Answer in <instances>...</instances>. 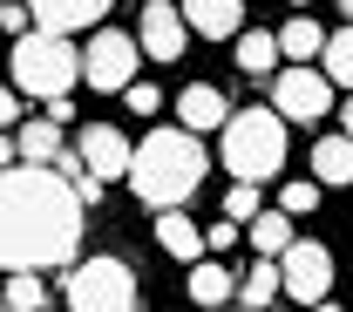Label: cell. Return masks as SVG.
<instances>
[{
	"label": "cell",
	"mask_w": 353,
	"mask_h": 312,
	"mask_svg": "<svg viewBox=\"0 0 353 312\" xmlns=\"http://www.w3.org/2000/svg\"><path fill=\"white\" fill-rule=\"evenodd\" d=\"M136 61H143V41L123 34V28H88L82 41V82L102 95H123L136 82Z\"/></svg>",
	"instance_id": "6"
},
{
	"label": "cell",
	"mask_w": 353,
	"mask_h": 312,
	"mask_svg": "<svg viewBox=\"0 0 353 312\" xmlns=\"http://www.w3.org/2000/svg\"><path fill=\"white\" fill-rule=\"evenodd\" d=\"M7 123H21V89H14V82H0V129H7Z\"/></svg>",
	"instance_id": "29"
},
{
	"label": "cell",
	"mask_w": 353,
	"mask_h": 312,
	"mask_svg": "<svg viewBox=\"0 0 353 312\" xmlns=\"http://www.w3.org/2000/svg\"><path fill=\"white\" fill-rule=\"evenodd\" d=\"M0 306H7V312H41V306H48L41 271H7V285H0Z\"/></svg>",
	"instance_id": "22"
},
{
	"label": "cell",
	"mask_w": 353,
	"mask_h": 312,
	"mask_svg": "<svg viewBox=\"0 0 353 312\" xmlns=\"http://www.w3.org/2000/svg\"><path fill=\"white\" fill-rule=\"evenodd\" d=\"M279 271H285V299H299V306H319L333 292V251L319 238H292L279 251Z\"/></svg>",
	"instance_id": "8"
},
{
	"label": "cell",
	"mask_w": 353,
	"mask_h": 312,
	"mask_svg": "<svg viewBox=\"0 0 353 312\" xmlns=\"http://www.w3.org/2000/svg\"><path fill=\"white\" fill-rule=\"evenodd\" d=\"M272 109H279L285 123H326V109H333V75L312 68V61L279 68V75H272Z\"/></svg>",
	"instance_id": "7"
},
{
	"label": "cell",
	"mask_w": 353,
	"mask_h": 312,
	"mask_svg": "<svg viewBox=\"0 0 353 312\" xmlns=\"http://www.w3.org/2000/svg\"><path fill=\"white\" fill-rule=\"evenodd\" d=\"M333 7H340V14H347V21H353V0H333Z\"/></svg>",
	"instance_id": "33"
},
{
	"label": "cell",
	"mask_w": 353,
	"mask_h": 312,
	"mask_svg": "<svg viewBox=\"0 0 353 312\" xmlns=\"http://www.w3.org/2000/svg\"><path fill=\"white\" fill-rule=\"evenodd\" d=\"M7 163H21V136H7V129H0V170H7Z\"/></svg>",
	"instance_id": "30"
},
{
	"label": "cell",
	"mask_w": 353,
	"mask_h": 312,
	"mask_svg": "<svg viewBox=\"0 0 353 312\" xmlns=\"http://www.w3.org/2000/svg\"><path fill=\"white\" fill-rule=\"evenodd\" d=\"M28 28H34V7H28V0H0V34L14 41V34H28Z\"/></svg>",
	"instance_id": "26"
},
{
	"label": "cell",
	"mask_w": 353,
	"mask_h": 312,
	"mask_svg": "<svg viewBox=\"0 0 353 312\" xmlns=\"http://www.w3.org/2000/svg\"><path fill=\"white\" fill-rule=\"evenodd\" d=\"M245 238H252V251H259V258H279L299 231H292V211H259V218L245 224Z\"/></svg>",
	"instance_id": "18"
},
{
	"label": "cell",
	"mask_w": 353,
	"mask_h": 312,
	"mask_svg": "<svg viewBox=\"0 0 353 312\" xmlns=\"http://www.w3.org/2000/svg\"><path fill=\"white\" fill-rule=\"evenodd\" d=\"M312 177L333 183V190H347V183H353V136H347V129L312 143Z\"/></svg>",
	"instance_id": "16"
},
{
	"label": "cell",
	"mask_w": 353,
	"mask_h": 312,
	"mask_svg": "<svg viewBox=\"0 0 353 312\" xmlns=\"http://www.w3.org/2000/svg\"><path fill=\"white\" fill-rule=\"evenodd\" d=\"M136 41L150 61H176L183 48H190V21H183V7L176 0H143V14H136Z\"/></svg>",
	"instance_id": "9"
},
{
	"label": "cell",
	"mask_w": 353,
	"mask_h": 312,
	"mask_svg": "<svg viewBox=\"0 0 353 312\" xmlns=\"http://www.w3.org/2000/svg\"><path fill=\"white\" fill-rule=\"evenodd\" d=\"M68 312H136V271L130 258H75L68 265V285H61Z\"/></svg>",
	"instance_id": "5"
},
{
	"label": "cell",
	"mask_w": 353,
	"mask_h": 312,
	"mask_svg": "<svg viewBox=\"0 0 353 312\" xmlns=\"http://www.w3.org/2000/svg\"><path fill=\"white\" fill-rule=\"evenodd\" d=\"M88 204L54 163L0 170V271H54L82 258Z\"/></svg>",
	"instance_id": "1"
},
{
	"label": "cell",
	"mask_w": 353,
	"mask_h": 312,
	"mask_svg": "<svg viewBox=\"0 0 353 312\" xmlns=\"http://www.w3.org/2000/svg\"><path fill=\"white\" fill-rule=\"evenodd\" d=\"M75 149H82V163H88L102 183H109V177H130V156H136V143L116 129V123H88Z\"/></svg>",
	"instance_id": "10"
},
{
	"label": "cell",
	"mask_w": 353,
	"mask_h": 312,
	"mask_svg": "<svg viewBox=\"0 0 353 312\" xmlns=\"http://www.w3.org/2000/svg\"><path fill=\"white\" fill-rule=\"evenodd\" d=\"M238 299V271L224 265L218 251H204L197 265H190V306L197 312H218V306H231Z\"/></svg>",
	"instance_id": "14"
},
{
	"label": "cell",
	"mask_w": 353,
	"mask_h": 312,
	"mask_svg": "<svg viewBox=\"0 0 353 312\" xmlns=\"http://www.w3.org/2000/svg\"><path fill=\"white\" fill-rule=\"evenodd\" d=\"M319 68L333 75V89L353 95V21L340 28V34H326V54H319Z\"/></svg>",
	"instance_id": "23"
},
{
	"label": "cell",
	"mask_w": 353,
	"mask_h": 312,
	"mask_svg": "<svg viewBox=\"0 0 353 312\" xmlns=\"http://www.w3.org/2000/svg\"><path fill=\"white\" fill-rule=\"evenodd\" d=\"M176 7H183L190 34H204V41H238L245 34V0H176Z\"/></svg>",
	"instance_id": "11"
},
{
	"label": "cell",
	"mask_w": 353,
	"mask_h": 312,
	"mask_svg": "<svg viewBox=\"0 0 353 312\" xmlns=\"http://www.w3.org/2000/svg\"><path fill=\"white\" fill-rule=\"evenodd\" d=\"M340 129L353 136V95H347V102H340Z\"/></svg>",
	"instance_id": "31"
},
{
	"label": "cell",
	"mask_w": 353,
	"mask_h": 312,
	"mask_svg": "<svg viewBox=\"0 0 353 312\" xmlns=\"http://www.w3.org/2000/svg\"><path fill=\"white\" fill-rule=\"evenodd\" d=\"M306 312H347V306H333V299H319V306H306Z\"/></svg>",
	"instance_id": "32"
},
{
	"label": "cell",
	"mask_w": 353,
	"mask_h": 312,
	"mask_svg": "<svg viewBox=\"0 0 353 312\" xmlns=\"http://www.w3.org/2000/svg\"><path fill=\"white\" fill-rule=\"evenodd\" d=\"M272 292H285V271H279V258H259V265L238 278V306H272Z\"/></svg>",
	"instance_id": "20"
},
{
	"label": "cell",
	"mask_w": 353,
	"mask_h": 312,
	"mask_svg": "<svg viewBox=\"0 0 353 312\" xmlns=\"http://www.w3.org/2000/svg\"><path fill=\"white\" fill-rule=\"evenodd\" d=\"M285 61V48H279V34H265V28H245L238 34V68L252 75V82H272V68Z\"/></svg>",
	"instance_id": "17"
},
{
	"label": "cell",
	"mask_w": 353,
	"mask_h": 312,
	"mask_svg": "<svg viewBox=\"0 0 353 312\" xmlns=\"http://www.w3.org/2000/svg\"><path fill=\"white\" fill-rule=\"evenodd\" d=\"M34 7V28H54V34H88V28H102V14L116 7V0H28Z\"/></svg>",
	"instance_id": "12"
},
{
	"label": "cell",
	"mask_w": 353,
	"mask_h": 312,
	"mask_svg": "<svg viewBox=\"0 0 353 312\" xmlns=\"http://www.w3.org/2000/svg\"><path fill=\"white\" fill-rule=\"evenodd\" d=\"M123 102H130V116H157V109H163V95L150 89V82H130V89H123Z\"/></svg>",
	"instance_id": "28"
},
{
	"label": "cell",
	"mask_w": 353,
	"mask_h": 312,
	"mask_svg": "<svg viewBox=\"0 0 353 312\" xmlns=\"http://www.w3.org/2000/svg\"><path fill=\"white\" fill-rule=\"evenodd\" d=\"M279 48H285V61H319V54H326V28H319L312 14H292V21L279 28Z\"/></svg>",
	"instance_id": "19"
},
{
	"label": "cell",
	"mask_w": 353,
	"mask_h": 312,
	"mask_svg": "<svg viewBox=\"0 0 353 312\" xmlns=\"http://www.w3.org/2000/svg\"><path fill=\"white\" fill-rule=\"evenodd\" d=\"M285 149H292V136H285V116L279 109H231V123L218 136L224 170L245 177V183H272L285 170Z\"/></svg>",
	"instance_id": "4"
},
{
	"label": "cell",
	"mask_w": 353,
	"mask_h": 312,
	"mask_svg": "<svg viewBox=\"0 0 353 312\" xmlns=\"http://www.w3.org/2000/svg\"><path fill=\"white\" fill-rule=\"evenodd\" d=\"M7 82L21 95H41V102L68 95L82 82V48H75V34H54V28L14 34V41H7Z\"/></svg>",
	"instance_id": "3"
},
{
	"label": "cell",
	"mask_w": 353,
	"mask_h": 312,
	"mask_svg": "<svg viewBox=\"0 0 353 312\" xmlns=\"http://www.w3.org/2000/svg\"><path fill=\"white\" fill-rule=\"evenodd\" d=\"M238 238H245V224H238V218H218V224H204V245H211L218 258L231 251V245H238Z\"/></svg>",
	"instance_id": "27"
},
{
	"label": "cell",
	"mask_w": 353,
	"mask_h": 312,
	"mask_svg": "<svg viewBox=\"0 0 353 312\" xmlns=\"http://www.w3.org/2000/svg\"><path fill=\"white\" fill-rule=\"evenodd\" d=\"M312 204H319V177H292L279 190V211H292V218H306Z\"/></svg>",
	"instance_id": "25"
},
{
	"label": "cell",
	"mask_w": 353,
	"mask_h": 312,
	"mask_svg": "<svg viewBox=\"0 0 353 312\" xmlns=\"http://www.w3.org/2000/svg\"><path fill=\"white\" fill-rule=\"evenodd\" d=\"M259 211H265V197H259V183H245V177H238V183H231V190H224V218H238V224H252V218H259Z\"/></svg>",
	"instance_id": "24"
},
{
	"label": "cell",
	"mask_w": 353,
	"mask_h": 312,
	"mask_svg": "<svg viewBox=\"0 0 353 312\" xmlns=\"http://www.w3.org/2000/svg\"><path fill=\"white\" fill-rule=\"evenodd\" d=\"M61 156V123L41 116V123H21V163H54Z\"/></svg>",
	"instance_id": "21"
},
{
	"label": "cell",
	"mask_w": 353,
	"mask_h": 312,
	"mask_svg": "<svg viewBox=\"0 0 353 312\" xmlns=\"http://www.w3.org/2000/svg\"><path fill=\"white\" fill-rule=\"evenodd\" d=\"M176 123H183V129H197V136L224 129V123H231V102H224V89H218V82H190V89L176 95Z\"/></svg>",
	"instance_id": "13"
},
{
	"label": "cell",
	"mask_w": 353,
	"mask_h": 312,
	"mask_svg": "<svg viewBox=\"0 0 353 312\" xmlns=\"http://www.w3.org/2000/svg\"><path fill=\"white\" fill-rule=\"evenodd\" d=\"M157 245H163V258H176V265H197L211 245H204V224L183 218V204H170V211H157Z\"/></svg>",
	"instance_id": "15"
},
{
	"label": "cell",
	"mask_w": 353,
	"mask_h": 312,
	"mask_svg": "<svg viewBox=\"0 0 353 312\" xmlns=\"http://www.w3.org/2000/svg\"><path fill=\"white\" fill-rule=\"evenodd\" d=\"M0 41H7V34H0Z\"/></svg>",
	"instance_id": "35"
},
{
	"label": "cell",
	"mask_w": 353,
	"mask_h": 312,
	"mask_svg": "<svg viewBox=\"0 0 353 312\" xmlns=\"http://www.w3.org/2000/svg\"><path fill=\"white\" fill-rule=\"evenodd\" d=\"M204 143H197V129H150L143 143H136L130 156V190L150 204V211H170V204H190L197 197V183H204Z\"/></svg>",
	"instance_id": "2"
},
{
	"label": "cell",
	"mask_w": 353,
	"mask_h": 312,
	"mask_svg": "<svg viewBox=\"0 0 353 312\" xmlns=\"http://www.w3.org/2000/svg\"><path fill=\"white\" fill-rule=\"evenodd\" d=\"M238 312H272V306H238Z\"/></svg>",
	"instance_id": "34"
}]
</instances>
